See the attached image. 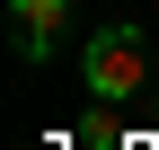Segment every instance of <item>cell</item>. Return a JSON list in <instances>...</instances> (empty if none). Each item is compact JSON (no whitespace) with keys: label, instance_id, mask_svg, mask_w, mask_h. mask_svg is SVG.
I'll return each instance as SVG.
<instances>
[{"label":"cell","instance_id":"6da1fadb","mask_svg":"<svg viewBox=\"0 0 159 150\" xmlns=\"http://www.w3.org/2000/svg\"><path fill=\"white\" fill-rule=\"evenodd\" d=\"M80 71H89V88H97L106 106H133V97L150 88V35L115 18V27H97V35H89V53H80Z\"/></svg>","mask_w":159,"mask_h":150},{"label":"cell","instance_id":"7a4b0ae2","mask_svg":"<svg viewBox=\"0 0 159 150\" xmlns=\"http://www.w3.org/2000/svg\"><path fill=\"white\" fill-rule=\"evenodd\" d=\"M9 18H18V53H27V62H44L53 35L71 27V0H9Z\"/></svg>","mask_w":159,"mask_h":150}]
</instances>
